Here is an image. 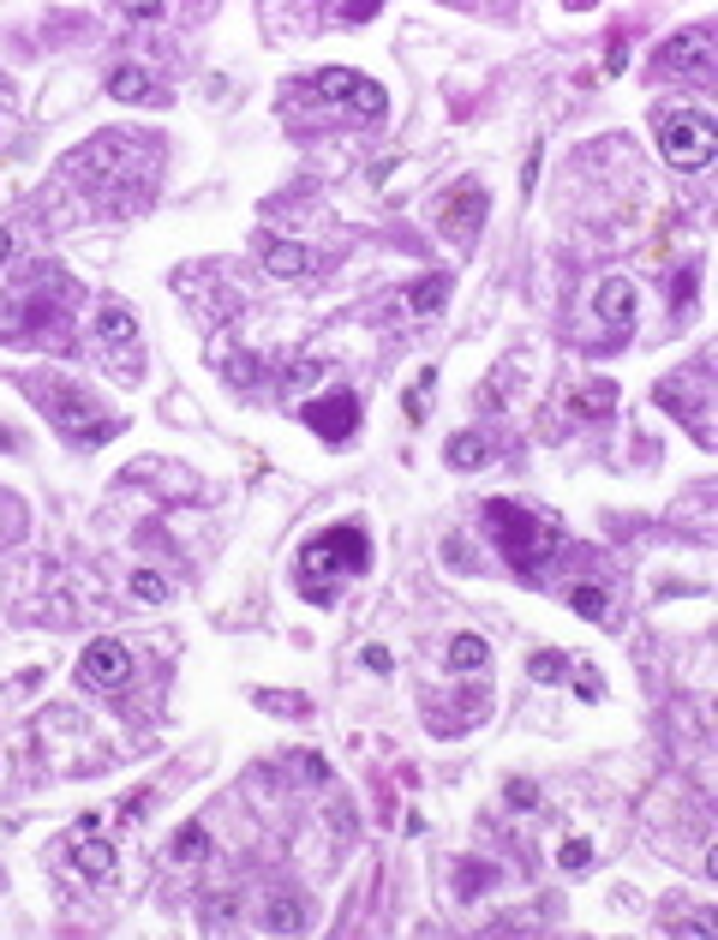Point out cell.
Returning a JSON list of instances; mask_svg holds the SVG:
<instances>
[{"label":"cell","instance_id":"obj_1","mask_svg":"<svg viewBox=\"0 0 718 940\" xmlns=\"http://www.w3.org/2000/svg\"><path fill=\"white\" fill-rule=\"evenodd\" d=\"M60 174L78 186L85 198H96L102 210L115 216H132L150 204L156 193V174H163V150L144 145L138 133H96L90 145H78L67 163H60Z\"/></svg>","mask_w":718,"mask_h":940},{"label":"cell","instance_id":"obj_2","mask_svg":"<svg viewBox=\"0 0 718 940\" xmlns=\"http://www.w3.org/2000/svg\"><path fill=\"white\" fill-rule=\"evenodd\" d=\"M19 390L37 402L42 413H48V425H55L67 443H78V450H96V443H108V438H120V425L126 420H115V413H102V402H96L90 390H78L72 378H42V372H24L19 378Z\"/></svg>","mask_w":718,"mask_h":940},{"label":"cell","instance_id":"obj_3","mask_svg":"<svg viewBox=\"0 0 718 940\" xmlns=\"http://www.w3.org/2000/svg\"><path fill=\"white\" fill-rule=\"evenodd\" d=\"M485 533H491V546L503 551V564L515 569V576H539L545 557L563 551L557 521H545L539 509H527V503H509V498L485 503Z\"/></svg>","mask_w":718,"mask_h":940},{"label":"cell","instance_id":"obj_4","mask_svg":"<svg viewBox=\"0 0 718 940\" xmlns=\"http://www.w3.org/2000/svg\"><path fill=\"white\" fill-rule=\"evenodd\" d=\"M360 569H372V539H365L354 521H342V528H324L317 539H306V551H299V576H306V594L317 587V576H360Z\"/></svg>","mask_w":718,"mask_h":940},{"label":"cell","instance_id":"obj_5","mask_svg":"<svg viewBox=\"0 0 718 940\" xmlns=\"http://www.w3.org/2000/svg\"><path fill=\"white\" fill-rule=\"evenodd\" d=\"M96 354L108 360V372H115L120 384H138L144 378V330L120 300L96 306Z\"/></svg>","mask_w":718,"mask_h":940},{"label":"cell","instance_id":"obj_6","mask_svg":"<svg viewBox=\"0 0 718 940\" xmlns=\"http://www.w3.org/2000/svg\"><path fill=\"white\" fill-rule=\"evenodd\" d=\"M659 150H665V163L677 168V174H700L718 156V126H712V115H700V108H677L665 126H659Z\"/></svg>","mask_w":718,"mask_h":940},{"label":"cell","instance_id":"obj_7","mask_svg":"<svg viewBox=\"0 0 718 940\" xmlns=\"http://www.w3.org/2000/svg\"><path fill=\"white\" fill-rule=\"evenodd\" d=\"M55 856L78 874V881H90V887H115V881H120V851L108 844V833L96 826V815L78 821L72 833L55 844Z\"/></svg>","mask_w":718,"mask_h":940},{"label":"cell","instance_id":"obj_8","mask_svg":"<svg viewBox=\"0 0 718 940\" xmlns=\"http://www.w3.org/2000/svg\"><path fill=\"white\" fill-rule=\"evenodd\" d=\"M60 270H30L24 282H12V294L0 300V342H24L30 330H42L55 306H48V288H60Z\"/></svg>","mask_w":718,"mask_h":940},{"label":"cell","instance_id":"obj_9","mask_svg":"<svg viewBox=\"0 0 718 940\" xmlns=\"http://www.w3.org/2000/svg\"><path fill=\"white\" fill-rule=\"evenodd\" d=\"M312 90H317L324 102H342L347 115H360V120H377V115H383V85H377V78H365V72L324 67V72H312Z\"/></svg>","mask_w":718,"mask_h":940},{"label":"cell","instance_id":"obj_10","mask_svg":"<svg viewBox=\"0 0 718 940\" xmlns=\"http://www.w3.org/2000/svg\"><path fill=\"white\" fill-rule=\"evenodd\" d=\"M299 425H312L324 443H347L360 432V395L354 390H330V395H317V402H306L299 408Z\"/></svg>","mask_w":718,"mask_h":940},{"label":"cell","instance_id":"obj_11","mask_svg":"<svg viewBox=\"0 0 718 940\" xmlns=\"http://www.w3.org/2000/svg\"><path fill=\"white\" fill-rule=\"evenodd\" d=\"M126 677H132V653H126V642H115V635H102V642H90L78 653V683H85V689H120Z\"/></svg>","mask_w":718,"mask_h":940},{"label":"cell","instance_id":"obj_12","mask_svg":"<svg viewBox=\"0 0 718 940\" xmlns=\"http://www.w3.org/2000/svg\"><path fill=\"white\" fill-rule=\"evenodd\" d=\"M485 210H491V198H485V186H473V180H461L450 198L437 204V228L450 234V241H473L479 234V222H485Z\"/></svg>","mask_w":718,"mask_h":940},{"label":"cell","instance_id":"obj_13","mask_svg":"<svg viewBox=\"0 0 718 940\" xmlns=\"http://www.w3.org/2000/svg\"><path fill=\"white\" fill-rule=\"evenodd\" d=\"M700 395H707V378H700V372H682V378H670V384L652 390V402L670 408V413H682V425H689V432L707 443L712 432H707V408H700Z\"/></svg>","mask_w":718,"mask_h":940},{"label":"cell","instance_id":"obj_14","mask_svg":"<svg viewBox=\"0 0 718 940\" xmlns=\"http://www.w3.org/2000/svg\"><path fill=\"white\" fill-rule=\"evenodd\" d=\"M659 72H670V78H712V37L707 30H682V37H670L665 49H659V60H652Z\"/></svg>","mask_w":718,"mask_h":940},{"label":"cell","instance_id":"obj_15","mask_svg":"<svg viewBox=\"0 0 718 940\" xmlns=\"http://www.w3.org/2000/svg\"><path fill=\"white\" fill-rule=\"evenodd\" d=\"M593 312H599L604 330H629L635 324V288L622 276H604L599 294H593Z\"/></svg>","mask_w":718,"mask_h":940},{"label":"cell","instance_id":"obj_16","mask_svg":"<svg viewBox=\"0 0 718 940\" xmlns=\"http://www.w3.org/2000/svg\"><path fill=\"white\" fill-rule=\"evenodd\" d=\"M264 270L269 276H312V270H324V258L306 252L299 241H269L264 246Z\"/></svg>","mask_w":718,"mask_h":940},{"label":"cell","instance_id":"obj_17","mask_svg":"<svg viewBox=\"0 0 718 940\" xmlns=\"http://www.w3.org/2000/svg\"><path fill=\"white\" fill-rule=\"evenodd\" d=\"M611 408H617V384H611V378H587V384L569 390V413H574V420H604Z\"/></svg>","mask_w":718,"mask_h":940},{"label":"cell","instance_id":"obj_18","mask_svg":"<svg viewBox=\"0 0 718 940\" xmlns=\"http://www.w3.org/2000/svg\"><path fill=\"white\" fill-rule=\"evenodd\" d=\"M443 300H450V276L443 270H431V276H420L407 288V312L413 317H431V312H443Z\"/></svg>","mask_w":718,"mask_h":940},{"label":"cell","instance_id":"obj_19","mask_svg":"<svg viewBox=\"0 0 718 940\" xmlns=\"http://www.w3.org/2000/svg\"><path fill=\"white\" fill-rule=\"evenodd\" d=\"M168 856H174V863H204V856H210V826H204V821H186L180 826V833H174V844H168Z\"/></svg>","mask_w":718,"mask_h":940},{"label":"cell","instance_id":"obj_20","mask_svg":"<svg viewBox=\"0 0 718 940\" xmlns=\"http://www.w3.org/2000/svg\"><path fill=\"white\" fill-rule=\"evenodd\" d=\"M443 461H450V468H461V473H473V468H485V461H491V443L479 438V432H455L450 450H443Z\"/></svg>","mask_w":718,"mask_h":940},{"label":"cell","instance_id":"obj_21","mask_svg":"<svg viewBox=\"0 0 718 940\" xmlns=\"http://www.w3.org/2000/svg\"><path fill=\"white\" fill-rule=\"evenodd\" d=\"M569 605H574L581 617H593V624H611V594H604L599 581H574V587H569Z\"/></svg>","mask_w":718,"mask_h":940},{"label":"cell","instance_id":"obj_22","mask_svg":"<svg viewBox=\"0 0 718 940\" xmlns=\"http://www.w3.org/2000/svg\"><path fill=\"white\" fill-rule=\"evenodd\" d=\"M450 665L461 677H473V672H485V665H491V647L479 642V635H455V642H450Z\"/></svg>","mask_w":718,"mask_h":940},{"label":"cell","instance_id":"obj_23","mask_svg":"<svg viewBox=\"0 0 718 940\" xmlns=\"http://www.w3.org/2000/svg\"><path fill=\"white\" fill-rule=\"evenodd\" d=\"M108 97L115 102H144V97H156V90H150V78H144L138 67H115L108 72Z\"/></svg>","mask_w":718,"mask_h":940},{"label":"cell","instance_id":"obj_24","mask_svg":"<svg viewBox=\"0 0 718 940\" xmlns=\"http://www.w3.org/2000/svg\"><path fill=\"white\" fill-rule=\"evenodd\" d=\"M527 677H533V683H563V677H574V659H569V653H557V647H545V653L527 659Z\"/></svg>","mask_w":718,"mask_h":940},{"label":"cell","instance_id":"obj_25","mask_svg":"<svg viewBox=\"0 0 718 940\" xmlns=\"http://www.w3.org/2000/svg\"><path fill=\"white\" fill-rule=\"evenodd\" d=\"M252 701H258V707H269L276 719H306V713H312V701H306V695H276V689H258Z\"/></svg>","mask_w":718,"mask_h":940},{"label":"cell","instance_id":"obj_26","mask_svg":"<svg viewBox=\"0 0 718 940\" xmlns=\"http://www.w3.org/2000/svg\"><path fill=\"white\" fill-rule=\"evenodd\" d=\"M557 863L569 874H587L593 869V839H563V851H557Z\"/></svg>","mask_w":718,"mask_h":940},{"label":"cell","instance_id":"obj_27","mask_svg":"<svg viewBox=\"0 0 718 940\" xmlns=\"http://www.w3.org/2000/svg\"><path fill=\"white\" fill-rule=\"evenodd\" d=\"M132 594H138V599H150V605H163V599L174 594V587H168L163 576H156V569H138V576H132Z\"/></svg>","mask_w":718,"mask_h":940},{"label":"cell","instance_id":"obj_28","mask_svg":"<svg viewBox=\"0 0 718 940\" xmlns=\"http://www.w3.org/2000/svg\"><path fill=\"white\" fill-rule=\"evenodd\" d=\"M431 390H437V372H420V384L407 390V420H413V425L425 420V395H431Z\"/></svg>","mask_w":718,"mask_h":940},{"label":"cell","instance_id":"obj_29","mask_svg":"<svg viewBox=\"0 0 718 940\" xmlns=\"http://www.w3.org/2000/svg\"><path fill=\"white\" fill-rule=\"evenodd\" d=\"M503 803H509V809H533V803H539V791L527 785V779H509V785H503Z\"/></svg>","mask_w":718,"mask_h":940},{"label":"cell","instance_id":"obj_30","mask_svg":"<svg viewBox=\"0 0 718 940\" xmlns=\"http://www.w3.org/2000/svg\"><path fill=\"white\" fill-rule=\"evenodd\" d=\"M163 12H168V7H156V0H144V7H126L120 19H132V25H156Z\"/></svg>","mask_w":718,"mask_h":940},{"label":"cell","instance_id":"obj_31","mask_svg":"<svg viewBox=\"0 0 718 940\" xmlns=\"http://www.w3.org/2000/svg\"><path fill=\"white\" fill-rule=\"evenodd\" d=\"M455 887H461V899H468L473 887H491V869H473V863H468V869H461V881H455Z\"/></svg>","mask_w":718,"mask_h":940},{"label":"cell","instance_id":"obj_32","mask_svg":"<svg viewBox=\"0 0 718 940\" xmlns=\"http://www.w3.org/2000/svg\"><path fill=\"white\" fill-rule=\"evenodd\" d=\"M330 19H342V25H365V19H372V7H330Z\"/></svg>","mask_w":718,"mask_h":940},{"label":"cell","instance_id":"obj_33","mask_svg":"<svg viewBox=\"0 0 718 940\" xmlns=\"http://www.w3.org/2000/svg\"><path fill=\"white\" fill-rule=\"evenodd\" d=\"M365 672L390 677V653H383V647H365Z\"/></svg>","mask_w":718,"mask_h":940},{"label":"cell","instance_id":"obj_34","mask_svg":"<svg viewBox=\"0 0 718 940\" xmlns=\"http://www.w3.org/2000/svg\"><path fill=\"white\" fill-rule=\"evenodd\" d=\"M7 258H12V228H0V270H7Z\"/></svg>","mask_w":718,"mask_h":940},{"label":"cell","instance_id":"obj_35","mask_svg":"<svg viewBox=\"0 0 718 940\" xmlns=\"http://www.w3.org/2000/svg\"><path fill=\"white\" fill-rule=\"evenodd\" d=\"M0 120H7V78H0Z\"/></svg>","mask_w":718,"mask_h":940}]
</instances>
